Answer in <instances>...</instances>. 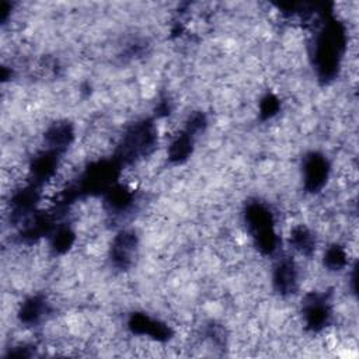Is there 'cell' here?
I'll return each instance as SVG.
<instances>
[{
  "instance_id": "1",
  "label": "cell",
  "mask_w": 359,
  "mask_h": 359,
  "mask_svg": "<svg viewBox=\"0 0 359 359\" xmlns=\"http://www.w3.org/2000/svg\"><path fill=\"white\" fill-rule=\"evenodd\" d=\"M316 45L317 67L323 77H330L335 73L345 46L342 28L337 22L330 24L323 29Z\"/></svg>"
},
{
  "instance_id": "2",
  "label": "cell",
  "mask_w": 359,
  "mask_h": 359,
  "mask_svg": "<svg viewBox=\"0 0 359 359\" xmlns=\"http://www.w3.org/2000/svg\"><path fill=\"white\" fill-rule=\"evenodd\" d=\"M245 220L259 248L264 252H272L275 250L276 237L273 233V223H272L271 213L262 205L252 203L247 209Z\"/></svg>"
},
{
  "instance_id": "3",
  "label": "cell",
  "mask_w": 359,
  "mask_h": 359,
  "mask_svg": "<svg viewBox=\"0 0 359 359\" xmlns=\"http://www.w3.org/2000/svg\"><path fill=\"white\" fill-rule=\"evenodd\" d=\"M154 139V129L149 122L133 126L123 137V143L121 146L122 160L129 161L135 157L146 154L153 147Z\"/></svg>"
},
{
  "instance_id": "4",
  "label": "cell",
  "mask_w": 359,
  "mask_h": 359,
  "mask_svg": "<svg viewBox=\"0 0 359 359\" xmlns=\"http://www.w3.org/2000/svg\"><path fill=\"white\" fill-rule=\"evenodd\" d=\"M304 182L309 191H316L323 187L328 174L327 160L320 154H310L304 161Z\"/></svg>"
},
{
  "instance_id": "5",
  "label": "cell",
  "mask_w": 359,
  "mask_h": 359,
  "mask_svg": "<svg viewBox=\"0 0 359 359\" xmlns=\"http://www.w3.org/2000/svg\"><path fill=\"white\" fill-rule=\"evenodd\" d=\"M136 250V237L132 233L122 231L118 234V237L114 240L111 255L115 265L125 268L132 262L133 252Z\"/></svg>"
},
{
  "instance_id": "6",
  "label": "cell",
  "mask_w": 359,
  "mask_h": 359,
  "mask_svg": "<svg viewBox=\"0 0 359 359\" xmlns=\"http://www.w3.org/2000/svg\"><path fill=\"white\" fill-rule=\"evenodd\" d=\"M304 316H306L307 324L311 328H314V330L321 328L327 323L328 316H330L328 306H327L325 300L320 294H311L306 302Z\"/></svg>"
},
{
  "instance_id": "7",
  "label": "cell",
  "mask_w": 359,
  "mask_h": 359,
  "mask_svg": "<svg viewBox=\"0 0 359 359\" xmlns=\"http://www.w3.org/2000/svg\"><path fill=\"white\" fill-rule=\"evenodd\" d=\"M297 272L290 259H283L275 269L273 283L280 293H292L296 289Z\"/></svg>"
},
{
  "instance_id": "8",
  "label": "cell",
  "mask_w": 359,
  "mask_h": 359,
  "mask_svg": "<svg viewBox=\"0 0 359 359\" xmlns=\"http://www.w3.org/2000/svg\"><path fill=\"white\" fill-rule=\"evenodd\" d=\"M48 143L55 147V149H60L63 146H66L70 142L72 137V129L69 125L66 123H60V125H55L52 126L48 133L45 135Z\"/></svg>"
},
{
  "instance_id": "9",
  "label": "cell",
  "mask_w": 359,
  "mask_h": 359,
  "mask_svg": "<svg viewBox=\"0 0 359 359\" xmlns=\"http://www.w3.org/2000/svg\"><path fill=\"white\" fill-rule=\"evenodd\" d=\"M191 146H192V135H189L185 130V133H182L178 139L172 142L170 147V157L177 161L185 158L191 151Z\"/></svg>"
},
{
  "instance_id": "10",
  "label": "cell",
  "mask_w": 359,
  "mask_h": 359,
  "mask_svg": "<svg viewBox=\"0 0 359 359\" xmlns=\"http://www.w3.org/2000/svg\"><path fill=\"white\" fill-rule=\"evenodd\" d=\"M43 310H45L43 300L38 297L29 299L28 302H25V304L21 309V320L25 323H35L39 320Z\"/></svg>"
},
{
  "instance_id": "11",
  "label": "cell",
  "mask_w": 359,
  "mask_h": 359,
  "mask_svg": "<svg viewBox=\"0 0 359 359\" xmlns=\"http://www.w3.org/2000/svg\"><path fill=\"white\" fill-rule=\"evenodd\" d=\"M292 241L294 244V248L300 250L304 254H310L313 251V248H314L313 247V244H314L313 237H311V234L304 227H299V229H296L293 231Z\"/></svg>"
},
{
  "instance_id": "12",
  "label": "cell",
  "mask_w": 359,
  "mask_h": 359,
  "mask_svg": "<svg viewBox=\"0 0 359 359\" xmlns=\"http://www.w3.org/2000/svg\"><path fill=\"white\" fill-rule=\"evenodd\" d=\"M346 255L341 247H332L325 254V264L331 269H339L345 265Z\"/></svg>"
},
{
  "instance_id": "13",
  "label": "cell",
  "mask_w": 359,
  "mask_h": 359,
  "mask_svg": "<svg viewBox=\"0 0 359 359\" xmlns=\"http://www.w3.org/2000/svg\"><path fill=\"white\" fill-rule=\"evenodd\" d=\"M276 109H278V101H276V98H273L272 95L266 97V98L262 101V104H261V112L265 114L266 116H271L272 114H275Z\"/></svg>"
}]
</instances>
